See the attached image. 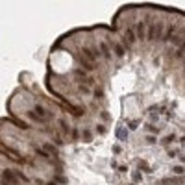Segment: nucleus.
Instances as JSON below:
<instances>
[{"label": "nucleus", "mask_w": 185, "mask_h": 185, "mask_svg": "<svg viewBox=\"0 0 185 185\" xmlns=\"http://www.w3.org/2000/svg\"><path fill=\"white\" fill-rule=\"evenodd\" d=\"M96 132H98L100 135H106V132H107V130H106V126H102V124H98V126H96Z\"/></svg>", "instance_id": "14"}, {"label": "nucleus", "mask_w": 185, "mask_h": 185, "mask_svg": "<svg viewBox=\"0 0 185 185\" xmlns=\"http://www.w3.org/2000/svg\"><path fill=\"white\" fill-rule=\"evenodd\" d=\"M133 30H135L137 39L146 41V20H139V22H137V24L133 26Z\"/></svg>", "instance_id": "2"}, {"label": "nucleus", "mask_w": 185, "mask_h": 185, "mask_svg": "<svg viewBox=\"0 0 185 185\" xmlns=\"http://www.w3.org/2000/svg\"><path fill=\"white\" fill-rule=\"evenodd\" d=\"M170 157H176V155H180V150H168V152H167Z\"/></svg>", "instance_id": "17"}, {"label": "nucleus", "mask_w": 185, "mask_h": 185, "mask_svg": "<svg viewBox=\"0 0 185 185\" xmlns=\"http://www.w3.org/2000/svg\"><path fill=\"white\" fill-rule=\"evenodd\" d=\"M113 152H115V154H120V152H122V148L117 145V146H113Z\"/></svg>", "instance_id": "19"}, {"label": "nucleus", "mask_w": 185, "mask_h": 185, "mask_svg": "<svg viewBox=\"0 0 185 185\" xmlns=\"http://www.w3.org/2000/svg\"><path fill=\"white\" fill-rule=\"evenodd\" d=\"M172 172H174V174H183V172H185V167H183V165H174Z\"/></svg>", "instance_id": "8"}, {"label": "nucleus", "mask_w": 185, "mask_h": 185, "mask_svg": "<svg viewBox=\"0 0 185 185\" xmlns=\"http://www.w3.org/2000/svg\"><path fill=\"white\" fill-rule=\"evenodd\" d=\"M113 48H115V54H117L119 58L124 56V46H122L120 43H115V45H113Z\"/></svg>", "instance_id": "5"}, {"label": "nucleus", "mask_w": 185, "mask_h": 185, "mask_svg": "<svg viewBox=\"0 0 185 185\" xmlns=\"http://www.w3.org/2000/svg\"><path fill=\"white\" fill-rule=\"evenodd\" d=\"M93 94H94L96 98H102V96H104V91H102L100 87H96V89H94V93H93Z\"/></svg>", "instance_id": "11"}, {"label": "nucleus", "mask_w": 185, "mask_h": 185, "mask_svg": "<svg viewBox=\"0 0 185 185\" xmlns=\"http://www.w3.org/2000/svg\"><path fill=\"white\" fill-rule=\"evenodd\" d=\"M137 126H139V120H130V122H128V128H130V130H135Z\"/></svg>", "instance_id": "13"}, {"label": "nucleus", "mask_w": 185, "mask_h": 185, "mask_svg": "<svg viewBox=\"0 0 185 185\" xmlns=\"http://www.w3.org/2000/svg\"><path fill=\"white\" fill-rule=\"evenodd\" d=\"M100 119L107 122V120H109V119H111V117H109V113H107V111H102V113H100Z\"/></svg>", "instance_id": "16"}, {"label": "nucleus", "mask_w": 185, "mask_h": 185, "mask_svg": "<svg viewBox=\"0 0 185 185\" xmlns=\"http://www.w3.org/2000/svg\"><path fill=\"white\" fill-rule=\"evenodd\" d=\"M155 135H146V143H150V145H155Z\"/></svg>", "instance_id": "15"}, {"label": "nucleus", "mask_w": 185, "mask_h": 185, "mask_svg": "<svg viewBox=\"0 0 185 185\" xmlns=\"http://www.w3.org/2000/svg\"><path fill=\"white\" fill-rule=\"evenodd\" d=\"M183 61H185V59H183Z\"/></svg>", "instance_id": "22"}, {"label": "nucleus", "mask_w": 185, "mask_h": 185, "mask_svg": "<svg viewBox=\"0 0 185 185\" xmlns=\"http://www.w3.org/2000/svg\"><path fill=\"white\" fill-rule=\"evenodd\" d=\"M176 139V135H167L165 139H163V145H168V143H172Z\"/></svg>", "instance_id": "12"}, {"label": "nucleus", "mask_w": 185, "mask_h": 185, "mask_svg": "<svg viewBox=\"0 0 185 185\" xmlns=\"http://www.w3.org/2000/svg\"><path fill=\"white\" fill-rule=\"evenodd\" d=\"M117 139H119V141H126V139H128V130H126V128L117 126Z\"/></svg>", "instance_id": "4"}, {"label": "nucleus", "mask_w": 185, "mask_h": 185, "mask_svg": "<svg viewBox=\"0 0 185 185\" xmlns=\"http://www.w3.org/2000/svg\"><path fill=\"white\" fill-rule=\"evenodd\" d=\"M183 54H185V43H183V45H180V48H178V50L174 52V58L178 59V58H181Z\"/></svg>", "instance_id": "6"}, {"label": "nucleus", "mask_w": 185, "mask_h": 185, "mask_svg": "<svg viewBox=\"0 0 185 185\" xmlns=\"http://www.w3.org/2000/svg\"><path fill=\"white\" fill-rule=\"evenodd\" d=\"M137 165H139L141 170H145V172H148V170H150V167L146 165V161H143V159H141V161H137Z\"/></svg>", "instance_id": "9"}, {"label": "nucleus", "mask_w": 185, "mask_h": 185, "mask_svg": "<svg viewBox=\"0 0 185 185\" xmlns=\"http://www.w3.org/2000/svg\"><path fill=\"white\" fill-rule=\"evenodd\" d=\"M163 37V22H154L146 28V41H159Z\"/></svg>", "instance_id": "1"}, {"label": "nucleus", "mask_w": 185, "mask_h": 185, "mask_svg": "<svg viewBox=\"0 0 185 185\" xmlns=\"http://www.w3.org/2000/svg\"><path fill=\"white\" fill-rule=\"evenodd\" d=\"M124 37H126V43L128 45H133L135 41H137V35H135V30L133 28H128L126 32H124Z\"/></svg>", "instance_id": "3"}, {"label": "nucleus", "mask_w": 185, "mask_h": 185, "mask_svg": "<svg viewBox=\"0 0 185 185\" xmlns=\"http://www.w3.org/2000/svg\"><path fill=\"white\" fill-rule=\"evenodd\" d=\"M133 180H135V181H139V180H141V174H139V172H135V174H133Z\"/></svg>", "instance_id": "20"}, {"label": "nucleus", "mask_w": 185, "mask_h": 185, "mask_svg": "<svg viewBox=\"0 0 185 185\" xmlns=\"http://www.w3.org/2000/svg\"><path fill=\"white\" fill-rule=\"evenodd\" d=\"M146 130H148V132H152V135H155L157 132H159V128H155L154 124H146Z\"/></svg>", "instance_id": "10"}, {"label": "nucleus", "mask_w": 185, "mask_h": 185, "mask_svg": "<svg viewBox=\"0 0 185 185\" xmlns=\"http://www.w3.org/2000/svg\"><path fill=\"white\" fill-rule=\"evenodd\" d=\"M178 157H180V161H181V163H185V155H181V154H180Z\"/></svg>", "instance_id": "21"}, {"label": "nucleus", "mask_w": 185, "mask_h": 185, "mask_svg": "<svg viewBox=\"0 0 185 185\" xmlns=\"http://www.w3.org/2000/svg\"><path fill=\"white\" fill-rule=\"evenodd\" d=\"M71 133H72V139H78V137H80V132H78V130H76V128H74V130H72V132H71Z\"/></svg>", "instance_id": "18"}, {"label": "nucleus", "mask_w": 185, "mask_h": 185, "mask_svg": "<svg viewBox=\"0 0 185 185\" xmlns=\"http://www.w3.org/2000/svg\"><path fill=\"white\" fill-rule=\"evenodd\" d=\"M84 143H91V139H93V135H91V130H84Z\"/></svg>", "instance_id": "7"}]
</instances>
